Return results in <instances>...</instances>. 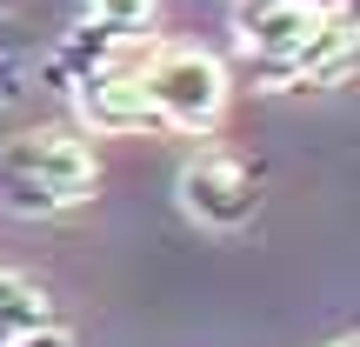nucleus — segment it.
<instances>
[{
  "mask_svg": "<svg viewBox=\"0 0 360 347\" xmlns=\"http://www.w3.org/2000/svg\"><path fill=\"white\" fill-rule=\"evenodd\" d=\"M141 94H147V107H154V120L167 134L207 141L220 127V114H227L233 87H227V67L207 47H154L141 61Z\"/></svg>",
  "mask_w": 360,
  "mask_h": 347,
  "instance_id": "nucleus-3",
  "label": "nucleus"
},
{
  "mask_svg": "<svg viewBox=\"0 0 360 347\" xmlns=\"http://www.w3.org/2000/svg\"><path fill=\"white\" fill-rule=\"evenodd\" d=\"M327 7H334V13H340V20H347V27H354V34H360V0H327Z\"/></svg>",
  "mask_w": 360,
  "mask_h": 347,
  "instance_id": "nucleus-10",
  "label": "nucleus"
},
{
  "mask_svg": "<svg viewBox=\"0 0 360 347\" xmlns=\"http://www.w3.org/2000/svg\"><path fill=\"white\" fill-rule=\"evenodd\" d=\"M40 74V40L27 27V13H0V107L27 101Z\"/></svg>",
  "mask_w": 360,
  "mask_h": 347,
  "instance_id": "nucleus-6",
  "label": "nucleus"
},
{
  "mask_svg": "<svg viewBox=\"0 0 360 347\" xmlns=\"http://www.w3.org/2000/svg\"><path fill=\"white\" fill-rule=\"evenodd\" d=\"M101 194V154L80 127H27L0 147V207L20 220H60Z\"/></svg>",
  "mask_w": 360,
  "mask_h": 347,
  "instance_id": "nucleus-1",
  "label": "nucleus"
},
{
  "mask_svg": "<svg viewBox=\"0 0 360 347\" xmlns=\"http://www.w3.org/2000/svg\"><path fill=\"white\" fill-rule=\"evenodd\" d=\"M87 20L114 27L127 40H154V0H87Z\"/></svg>",
  "mask_w": 360,
  "mask_h": 347,
  "instance_id": "nucleus-8",
  "label": "nucleus"
},
{
  "mask_svg": "<svg viewBox=\"0 0 360 347\" xmlns=\"http://www.w3.org/2000/svg\"><path fill=\"white\" fill-rule=\"evenodd\" d=\"M334 347H360V334H347V341H334Z\"/></svg>",
  "mask_w": 360,
  "mask_h": 347,
  "instance_id": "nucleus-11",
  "label": "nucleus"
},
{
  "mask_svg": "<svg viewBox=\"0 0 360 347\" xmlns=\"http://www.w3.org/2000/svg\"><path fill=\"white\" fill-rule=\"evenodd\" d=\"M0 327H7V334H34V327H53L47 294H40L27 274H13V267H0Z\"/></svg>",
  "mask_w": 360,
  "mask_h": 347,
  "instance_id": "nucleus-7",
  "label": "nucleus"
},
{
  "mask_svg": "<svg viewBox=\"0 0 360 347\" xmlns=\"http://www.w3.org/2000/svg\"><path fill=\"white\" fill-rule=\"evenodd\" d=\"M13 347H74V341H67L60 327H34V334H20Z\"/></svg>",
  "mask_w": 360,
  "mask_h": 347,
  "instance_id": "nucleus-9",
  "label": "nucleus"
},
{
  "mask_svg": "<svg viewBox=\"0 0 360 347\" xmlns=\"http://www.w3.org/2000/svg\"><path fill=\"white\" fill-rule=\"evenodd\" d=\"M327 20H334L327 0H233L227 7V34L254 74V87L267 94H294V74L307 61V47L327 34Z\"/></svg>",
  "mask_w": 360,
  "mask_h": 347,
  "instance_id": "nucleus-2",
  "label": "nucleus"
},
{
  "mask_svg": "<svg viewBox=\"0 0 360 347\" xmlns=\"http://www.w3.org/2000/svg\"><path fill=\"white\" fill-rule=\"evenodd\" d=\"M154 47H160V40H154ZM154 47H147V53H154ZM147 53H141V61H147ZM141 61L114 67V74L87 80V87L74 94L80 134H147V127H160L154 107H147V94H141Z\"/></svg>",
  "mask_w": 360,
  "mask_h": 347,
  "instance_id": "nucleus-5",
  "label": "nucleus"
},
{
  "mask_svg": "<svg viewBox=\"0 0 360 347\" xmlns=\"http://www.w3.org/2000/svg\"><path fill=\"white\" fill-rule=\"evenodd\" d=\"M174 194H180V207H187L200 227H220V234L247 227V220L260 214V180H254V168H247L240 154H227V147H200V154L180 168Z\"/></svg>",
  "mask_w": 360,
  "mask_h": 347,
  "instance_id": "nucleus-4",
  "label": "nucleus"
}]
</instances>
